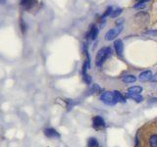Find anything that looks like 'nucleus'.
I'll return each mask as SVG.
<instances>
[{
	"instance_id": "4be33fe9",
	"label": "nucleus",
	"mask_w": 157,
	"mask_h": 147,
	"mask_svg": "<svg viewBox=\"0 0 157 147\" xmlns=\"http://www.w3.org/2000/svg\"><path fill=\"white\" fill-rule=\"evenodd\" d=\"M137 1H138V2H141V1H142V0H137Z\"/></svg>"
},
{
	"instance_id": "6e6552de",
	"label": "nucleus",
	"mask_w": 157,
	"mask_h": 147,
	"mask_svg": "<svg viewBox=\"0 0 157 147\" xmlns=\"http://www.w3.org/2000/svg\"><path fill=\"white\" fill-rule=\"evenodd\" d=\"M44 134L48 137H59V134H58L54 128H46L44 131Z\"/></svg>"
},
{
	"instance_id": "9b49d317",
	"label": "nucleus",
	"mask_w": 157,
	"mask_h": 147,
	"mask_svg": "<svg viewBox=\"0 0 157 147\" xmlns=\"http://www.w3.org/2000/svg\"><path fill=\"white\" fill-rule=\"evenodd\" d=\"M97 34H98V30H97V27H95L94 26H92L91 27V30H89V33H88V34H87V36L91 39H95V38L97 36Z\"/></svg>"
},
{
	"instance_id": "f3484780",
	"label": "nucleus",
	"mask_w": 157,
	"mask_h": 147,
	"mask_svg": "<svg viewBox=\"0 0 157 147\" xmlns=\"http://www.w3.org/2000/svg\"><path fill=\"white\" fill-rule=\"evenodd\" d=\"M112 12H113V9H112V7H108V8H107L106 12L104 13V15L102 16V18H105V17H107V16L111 15V14H112Z\"/></svg>"
},
{
	"instance_id": "f03ea898",
	"label": "nucleus",
	"mask_w": 157,
	"mask_h": 147,
	"mask_svg": "<svg viewBox=\"0 0 157 147\" xmlns=\"http://www.w3.org/2000/svg\"><path fill=\"white\" fill-rule=\"evenodd\" d=\"M111 53V49L109 47H103L101 48L99 51L96 54V58H95V64L97 67H101L102 64L104 63V61L107 59V57L109 56Z\"/></svg>"
},
{
	"instance_id": "ddd939ff",
	"label": "nucleus",
	"mask_w": 157,
	"mask_h": 147,
	"mask_svg": "<svg viewBox=\"0 0 157 147\" xmlns=\"http://www.w3.org/2000/svg\"><path fill=\"white\" fill-rule=\"evenodd\" d=\"M113 93H114V95H115V98H116V100H117V102H122V103H124L125 102V98L123 97V95L121 94L119 91H117V90H114L113 91Z\"/></svg>"
},
{
	"instance_id": "6ab92c4d",
	"label": "nucleus",
	"mask_w": 157,
	"mask_h": 147,
	"mask_svg": "<svg viewBox=\"0 0 157 147\" xmlns=\"http://www.w3.org/2000/svg\"><path fill=\"white\" fill-rule=\"evenodd\" d=\"M145 34H148V35H151V36H157V30H148V31H146Z\"/></svg>"
},
{
	"instance_id": "f257e3e1",
	"label": "nucleus",
	"mask_w": 157,
	"mask_h": 147,
	"mask_svg": "<svg viewBox=\"0 0 157 147\" xmlns=\"http://www.w3.org/2000/svg\"><path fill=\"white\" fill-rule=\"evenodd\" d=\"M136 147H157V122L148 123L136 138Z\"/></svg>"
},
{
	"instance_id": "2eb2a0df",
	"label": "nucleus",
	"mask_w": 157,
	"mask_h": 147,
	"mask_svg": "<svg viewBox=\"0 0 157 147\" xmlns=\"http://www.w3.org/2000/svg\"><path fill=\"white\" fill-rule=\"evenodd\" d=\"M128 97L133 98L134 100H136L137 102H141V101H142V97L140 94H129L128 93Z\"/></svg>"
},
{
	"instance_id": "4468645a",
	"label": "nucleus",
	"mask_w": 157,
	"mask_h": 147,
	"mask_svg": "<svg viewBox=\"0 0 157 147\" xmlns=\"http://www.w3.org/2000/svg\"><path fill=\"white\" fill-rule=\"evenodd\" d=\"M33 4H34V0H21V5L27 9L31 7Z\"/></svg>"
},
{
	"instance_id": "a211bd4d",
	"label": "nucleus",
	"mask_w": 157,
	"mask_h": 147,
	"mask_svg": "<svg viewBox=\"0 0 157 147\" xmlns=\"http://www.w3.org/2000/svg\"><path fill=\"white\" fill-rule=\"evenodd\" d=\"M83 79H84V82H86L87 84H91V76H88V75L84 76V77H83Z\"/></svg>"
},
{
	"instance_id": "aec40b11",
	"label": "nucleus",
	"mask_w": 157,
	"mask_h": 147,
	"mask_svg": "<svg viewBox=\"0 0 157 147\" xmlns=\"http://www.w3.org/2000/svg\"><path fill=\"white\" fill-rule=\"evenodd\" d=\"M145 3H143V2H138L137 4H136L134 7L136 8V9H138V8H142V7H145Z\"/></svg>"
},
{
	"instance_id": "7ed1b4c3",
	"label": "nucleus",
	"mask_w": 157,
	"mask_h": 147,
	"mask_svg": "<svg viewBox=\"0 0 157 147\" xmlns=\"http://www.w3.org/2000/svg\"><path fill=\"white\" fill-rule=\"evenodd\" d=\"M100 100L104 104L109 105V106H113V105H115L116 103H118L117 100L115 98L113 91H106V92H103L100 95Z\"/></svg>"
},
{
	"instance_id": "423d86ee",
	"label": "nucleus",
	"mask_w": 157,
	"mask_h": 147,
	"mask_svg": "<svg viewBox=\"0 0 157 147\" xmlns=\"http://www.w3.org/2000/svg\"><path fill=\"white\" fill-rule=\"evenodd\" d=\"M114 48H115V51L117 53L118 56L122 57L123 56V53H124V44H123V41L121 39H117L114 42Z\"/></svg>"
},
{
	"instance_id": "20e7f679",
	"label": "nucleus",
	"mask_w": 157,
	"mask_h": 147,
	"mask_svg": "<svg viewBox=\"0 0 157 147\" xmlns=\"http://www.w3.org/2000/svg\"><path fill=\"white\" fill-rule=\"evenodd\" d=\"M123 30V27L122 26H117L114 29H111L107 31V34H105V39L107 41H110V40H113L115 38H117L118 34Z\"/></svg>"
},
{
	"instance_id": "412c9836",
	"label": "nucleus",
	"mask_w": 157,
	"mask_h": 147,
	"mask_svg": "<svg viewBox=\"0 0 157 147\" xmlns=\"http://www.w3.org/2000/svg\"><path fill=\"white\" fill-rule=\"evenodd\" d=\"M150 81H152V82H157V75L152 76L151 79H150Z\"/></svg>"
},
{
	"instance_id": "dca6fc26",
	"label": "nucleus",
	"mask_w": 157,
	"mask_h": 147,
	"mask_svg": "<svg viewBox=\"0 0 157 147\" xmlns=\"http://www.w3.org/2000/svg\"><path fill=\"white\" fill-rule=\"evenodd\" d=\"M123 12V10L121 8H117V9H115V10L112 12V14H111V17L112 18H116V17H118L121 13Z\"/></svg>"
},
{
	"instance_id": "f8f14e48",
	"label": "nucleus",
	"mask_w": 157,
	"mask_h": 147,
	"mask_svg": "<svg viewBox=\"0 0 157 147\" xmlns=\"http://www.w3.org/2000/svg\"><path fill=\"white\" fill-rule=\"evenodd\" d=\"M87 147H99V143L95 137H89L87 139Z\"/></svg>"
},
{
	"instance_id": "9d476101",
	"label": "nucleus",
	"mask_w": 157,
	"mask_h": 147,
	"mask_svg": "<svg viewBox=\"0 0 157 147\" xmlns=\"http://www.w3.org/2000/svg\"><path fill=\"white\" fill-rule=\"evenodd\" d=\"M136 77L133 75H126L122 77V81L125 82V84H132V82L136 81Z\"/></svg>"
},
{
	"instance_id": "0eeeda50",
	"label": "nucleus",
	"mask_w": 157,
	"mask_h": 147,
	"mask_svg": "<svg viewBox=\"0 0 157 147\" xmlns=\"http://www.w3.org/2000/svg\"><path fill=\"white\" fill-rule=\"evenodd\" d=\"M151 77H152L151 71H145L138 76V80H140L141 81H150Z\"/></svg>"
},
{
	"instance_id": "39448f33",
	"label": "nucleus",
	"mask_w": 157,
	"mask_h": 147,
	"mask_svg": "<svg viewBox=\"0 0 157 147\" xmlns=\"http://www.w3.org/2000/svg\"><path fill=\"white\" fill-rule=\"evenodd\" d=\"M92 126L94 130L96 131H101L105 127V121L103 120V118L100 116H95L92 119Z\"/></svg>"
},
{
	"instance_id": "1a4fd4ad",
	"label": "nucleus",
	"mask_w": 157,
	"mask_h": 147,
	"mask_svg": "<svg viewBox=\"0 0 157 147\" xmlns=\"http://www.w3.org/2000/svg\"><path fill=\"white\" fill-rule=\"evenodd\" d=\"M142 91V88L141 86H132L128 89L129 94H141Z\"/></svg>"
}]
</instances>
